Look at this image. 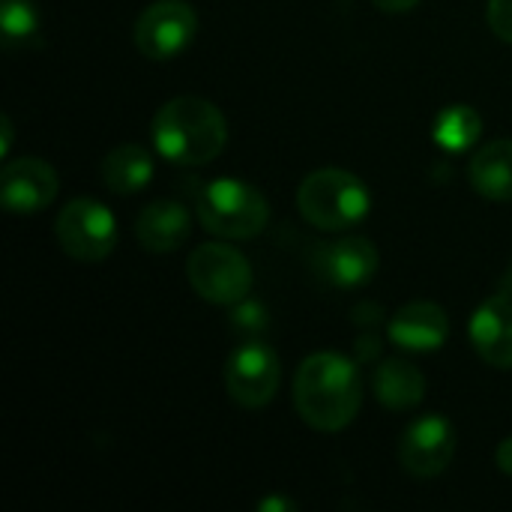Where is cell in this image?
Listing matches in <instances>:
<instances>
[{"mask_svg": "<svg viewBox=\"0 0 512 512\" xmlns=\"http://www.w3.org/2000/svg\"><path fill=\"white\" fill-rule=\"evenodd\" d=\"M363 405V378L351 357L318 351L294 375V408L315 432H342Z\"/></svg>", "mask_w": 512, "mask_h": 512, "instance_id": "6da1fadb", "label": "cell"}, {"mask_svg": "<svg viewBox=\"0 0 512 512\" xmlns=\"http://www.w3.org/2000/svg\"><path fill=\"white\" fill-rule=\"evenodd\" d=\"M153 147L168 162L198 168L213 162L228 144V120L210 99L174 96L168 99L150 126Z\"/></svg>", "mask_w": 512, "mask_h": 512, "instance_id": "7a4b0ae2", "label": "cell"}, {"mask_svg": "<svg viewBox=\"0 0 512 512\" xmlns=\"http://www.w3.org/2000/svg\"><path fill=\"white\" fill-rule=\"evenodd\" d=\"M300 216L321 231H351L372 210L369 186L345 168H318L297 189Z\"/></svg>", "mask_w": 512, "mask_h": 512, "instance_id": "3957f363", "label": "cell"}, {"mask_svg": "<svg viewBox=\"0 0 512 512\" xmlns=\"http://www.w3.org/2000/svg\"><path fill=\"white\" fill-rule=\"evenodd\" d=\"M195 216L207 234L222 240H252L267 228L270 204L252 183L237 177H216L195 195Z\"/></svg>", "mask_w": 512, "mask_h": 512, "instance_id": "277c9868", "label": "cell"}, {"mask_svg": "<svg viewBox=\"0 0 512 512\" xmlns=\"http://www.w3.org/2000/svg\"><path fill=\"white\" fill-rule=\"evenodd\" d=\"M186 276L192 291L213 306H234L252 291V264L249 258L228 243H204L192 249L186 261Z\"/></svg>", "mask_w": 512, "mask_h": 512, "instance_id": "5b68a950", "label": "cell"}, {"mask_svg": "<svg viewBox=\"0 0 512 512\" xmlns=\"http://www.w3.org/2000/svg\"><path fill=\"white\" fill-rule=\"evenodd\" d=\"M54 234L69 258L81 264H96L105 261L117 246V219L102 201L81 195L57 213Z\"/></svg>", "mask_w": 512, "mask_h": 512, "instance_id": "8992f818", "label": "cell"}, {"mask_svg": "<svg viewBox=\"0 0 512 512\" xmlns=\"http://www.w3.org/2000/svg\"><path fill=\"white\" fill-rule=\"evenodd\" d=\"M282 384V363L270 345L249 339L237 345L225 363V390L234 405L258 411L270 405Z\"/></svg>", "mask_w": 512, "mask_h": 512, "instance_id": "52a82bcc", "label": "cell"}, {"mask_svg": "<svg viewBox=\"0 0 512 512\" xmlns=\"http://www.w3.org/2000/svg\"><path fill=\"white\" fill-rule=\"evenodd\" d=\"M198 33L195 6L186 0H156L135 21V48L147 60H174Z\"/></svg>", "mask_w": 512, "mask_h": 512, "instance_id": "ba28073f", "label": "cell"}, {"mask_svg": "<svg viewBox=\"0 0 512 512\" xmlns=\"http://www.w3.org/2000/svg\"><path fill=\"white\" fill-rule=\"evenodd\" d=\"M453 456H456V426L444 414H423L402 432L399 462L417 480H432L444 474Z\"/></svg>", "mask_w": 512, "mask_h": 512, "instance_id": "9c48e42d", "label": "cell"}, {"mask_svg": "<svg viewBox=\"0 0 512 512\" xmlns=\"http://www.w3.org/2000/svg\"><path fill=\"white\" fill-rule=\"evenodd\" d=\"M381 267V255L375 249V243L369 237L360 234H348L330 243H321L315 252V270L318 276L342 291H354L363 288L375 279Z\"/></svg>", "mask_w": 512, "mask_h": 512, "instance_id": "30bf717a", "label": "cell"}, {"mask_svg": "<svg viewBox=\"0 0 512 512\" xmlns=\"http://www.w3.org/2000/svg\"><path fill=\"white\" fill-rule=\"evenodd\" d=\"M57 171L39 156H18L0 171V198L9 213H39L57 198Z\"/></svg>", "mask_w": 512, "mask_h": 512, "instance_id": "8fae6325", "label": "cell"}, {"mask_svg": "<svg viewBox=\"0 0 512 512\" xmlns=\"http://www.w3.org/2000/svg\"><path fill=\"white\" fill-rule=\"evenodd\" d=\"M471 345L483 363L492 369H512V294L501 291L483 300L468 324Z\"/></svg>", "mask_w": 512, "mask_h": 512, "instance_id": "7c38bea8", "label": "cell"}, {"mask_svg": "<svg viewBox=\"0 0 512 512\" xmlns=\"http://www.w3.org/2000/svg\"><path fill=\"white\" fill-rule=\"evenodd\" d=\"M387 339L411 354L441 351L450 339V318L432 300H414L387 321Z\"/></svg>", "mask_w": 512, "mask_h": 512, "instance_id": "4fadbf2b", "label": "cell"}, {"mask_svg": "<svg viewBox=\"0 0 512 512\" xmlns=\"http://www.w3.org/2000/svg\"><path fill=\"white\" fill-rule=\"evenodd\" d=\"M189 237H192V213L180 201L156 198L147 207H141L135 219V240L153 255L177 252Z\"/></svg>", "mask_w": 512, "mask_h": 512, "instance_id": "5bb4252c", "label": "cell"}, {"mask_svg": "<svg viewBox=\"0 0 512 512\" xmlns=\"http://www.w3.org/2000/svg\"><path fill=\"white\" fill-rule=\"evenodd\" d=\"M468 180L474 192H480L486 201L507 204L512 201V141H489L480 150H474L468 165Z\"/></svg>", "mask_w": 512, "mask_h": 512, "instance_id": "9a60e30c", "label": "cell"}, {"mask_svg": "<svg viewBox=\"0 0 512 512\" xmlns=\"http://www.w3.org/2000/svg\"><path fill=\"white\" fill-rule=\"evenodd\" d=\"M372 393L387 411H411L426 399V378L408 360H384L372 375Z\"/></svg>", "mask_w": 512, "mask_h": 512, "instance_id": "2e32d148", "label": "cell"}, {"mask_svg": "<svg viewBox=\"0 0 512 512\" xmlns=\"http://www.w3.org/2000/svg\"><path fill=\"white\" fill-rule=\"evenodd\" d=\"M99 174L114 195H135L153 180V156L141 144H120L102 156Z\"/></svg>", "mask_w": 512, "mask_h": 512, "instance_id": "e0dca14e", "label": "cell"}, {"mask_svg": "<svg viewBox=\"0 0 512 512\" xmlns=\"http://www.w3.org/2000/svg\"><path fill=\"white\" fill-rule=\"evenodd\" d=\"M483 135V117L477 108L456 102L447 105L444 111H438V117L432 120V141L447 150V153H465L471 150Z\"/></svg>", "mask_w": 512, "mask_h": 512, "instance_id": "ac0fdd59", "label": "cell"}, {"mask_svg": "<svg viewBox=\"0 0 512 512\" xmlns=\"http://www.w3.org/2000/svg\"><path fill=\"white\" fill-rule=\"evenodd\" d=\"M39 9L33 0H0V30L6 48H24L39 39Z\"/></svg>", "mask_w": 512, "mask_h": 512, "instance_id": "d6986e66", "label": "cell"}, {"mask_svg": "<svg viewBox=\"0 0 512 512\" xmlns=\"http://www.w3.org/2000/svg\"><path fill=\"white\" fill-rule=\"evenodd\" d=\"M231 327L240 333H264L267 330V309L246 297V300L231 306Z\"/></svg>", "mask_w": 512, "mask_h": 512, "instance_id": "ffe728a7", "label": "cell"}, {"mask_svg": "<svg viewBox=\"0 0 512 512\" xmlns=\"http://www.w3.org/2000/svg\"><path fill=\"white\" fill-rule=\"evenodd\" d=\"M486 18L492 33L512 45V0H489Z\"/></svg>", "mask_w": 512, "mask_h": 512, "instance_id": "44dd1931", "label": "cell"}, {"mask_svg": "<svg viewBox=\"0 0 512 512\" xmlns=\"http://www.w3.org/2000/svg\"><path fill=\"white\" fill-rule=\"evenodd\" d=\"M381 339L375 336V333H366V336H360L357 339V357H360V363H372V360H378V354H381Z\"/></svg>", "mask_w": 512, "mask_h": 512, "instance_id": "7402d4cb", "label": "cell"}, {"mask_svg": "<svg viewBox=\"0 0 512 512\" xmlns=\"http://www.w3.org/2000/svg\"><path fill=\"white\" fill-rule=\"evenodd\" d=\"M495 462H498V468H501L507 477H512V435L498 444V450H495Z\"/></svg>", "mask_w": 512, "mask_h": 512, "instance_id": "603a6c76", "label": "cell"}, {"mask_svg": "<svg viewBox=\"0 0 512 512\" xmlns=\"http://www.w3.org/2000/svg\"><path fill=\"white\" fill-rule=\"evenodd\" d=\"M372 3L384 12H411L420 6V0H372Z\"/></svg>", "mask_w": 512, "mask_h": 512, "instance_id": "cb8c5ba5", "label": "cell"}, {"mask_svg": "<svg viewBox=\"0 0 512 512\" xmlns=\"http://www.w3.org/2000/svg\"><path fill=\"white\" fill-rule=\"evenodd\" d=\"M258 510L261 512H288V510H297V504H294V501H285V498H264V501L258 504Z\"/></svg>", "mask_w": 512, "mask_h": 512, "instance_id": "d4e9b609", "label": "cell"}, {"mask_svg": "<svg viewBox=\"0 0 512 512\" xmlns=\"http://www.w3.org/2000/svg\"><path fill=\"white\" fill-rule=\"evenodd\" d=\"M12 132H15V129H12V120L3 114V117H0V135H3V141H0V156H9V150H12Z\"/></svg>", "mask_w": 512, "mask_h": 512, "instance_id": "484cf974", "label": "cell"}, {"mask_svg": "<svg viewBox=\"0 0 512 512\" xmlns=\"http://www.w3.org/2000/svg\"><path fill=\"white\" fill-rule=\"evenodd\" d=\"M501 291H507V294H512V264H510V267H507L504 279H501Z\"/></svg>", "mask_w": 512, "mask_h": 512, "instance_id": "4316f807", "label": "cell"}]
</instances>
